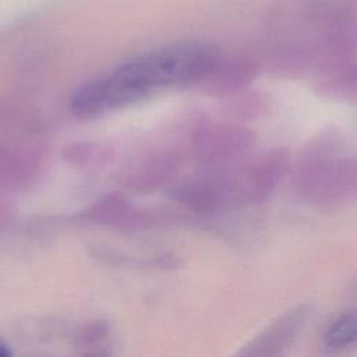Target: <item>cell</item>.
<instances>
[{
    "label": "cell",
    "instance_id": "3957f363",
    "mask_svg": "<svg viewBox=\"0 0 357 357\" xmlns=\"http://www.w3.org/2000/svg\"><path fill=\"white\" fill-rule=\"evenodd\" d=\"M357 337V314L349 310L337 315L326 328L324 333V343L333 351L346 350Z\"/></svg>",
    "mask_w": 357,
    "mask_h": 357
},
{
    "label": "cell",
    "instance_id": "52a82bcc",
    "mask_svg": "<svg viewBox=\"0 0 357 357\" xmlns=\"http://www.w3.org/2000/svg\"><path fill=\"white\" fill-rule=\"evenodd\" d=\"M0 357H11L10 351L4 346H1V344H0Z\"/></svg>",
    "mask_w": 357,
    "mask_h": 357
},
{
    "label": "cell",
    "instance_id": "7a4b0ae2",
    "mask_svg": "<svg viewBox=\"0 0 357 357\" xmlns=\"http://www.w3.org/2000/svg\"><path fill=\"white\" fill-rule=\"evenodd\" d=\"M308 315V305L294 307L244 344L234 357H284L304 328Z\"/></svg>",
    "mask_w": 357,
    "mask_h": 357
},
{
    "label": "cell",
    "instance_id": "8992f818",
    "mask_svg": "<svg viewBox=\"0 0 357 357\" xmlns=\"http://www.w3.org/2000/svg\"><path fill=\"white\" fill-rule=\"evenodd\" d=\"M81 357H112V351L107 347H98L95 350L86 351Z\"/></svg>",
    "mask_w": 357,
    "mask_h": 357
},
{
    "label": "cell",
    "instance_id": "6da1fadb",
    "mask_svg": "<svg viewBox=\"0 0 357 357\" xmlns=\"http://www.w3.org/2000/svg\"><path fill=\"white\" fill-rule=\"evenodd\" d=\"M218 61L219 49L215 45L184 40L139 54L112 74L135 103L153 91L201 79L215 70Z\"/></svg>",
    "mask_w": 357,
    "mask_h": 357
},
{
    "label": "cell",
    "instance_id": "277c9868",
    "mask_svg": "<svg viewBox=\"0 0 357 357\" xmlns=\"http://www.w3.org/2000/svg\"><path fill=\"white\" fill-rule=\"evenodd\" d=\"M26 160L17 152L0 146V185H11L28 176Z\"/></svg>",
    "mask_w": 357,
    "mask_h": 357
},
{
    "label": "cell",
    "instance_id": "5b68a950",
    "mask_svg": "<svg viewBox=\"0 0 357 357\" xmlns=\"http://www.w3.org/2000/svg\"><path fill=\"white\" fill-rule=\"evenodd\" d=\"M109 332H110V326L106 321L95 319L85 324L79 329L77 335V342L81 344H96L102 342L105 337H107Z\"/></svg>",
    "mask_w": 357,
    "mask_h": 357
}]
</instances>
